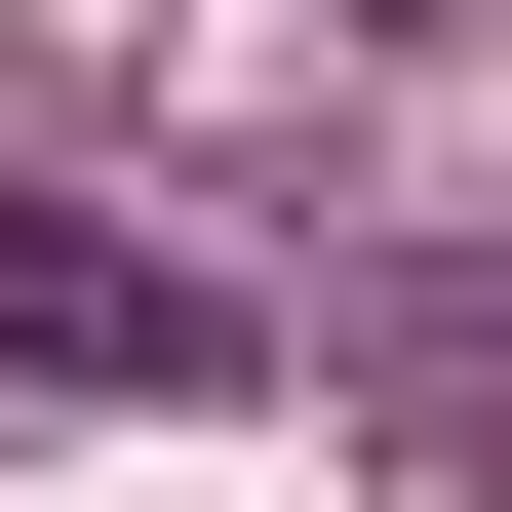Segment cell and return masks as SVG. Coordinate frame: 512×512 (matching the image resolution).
Here are the masks:
<instances>
[{
	"label": "cell",
	"instance_id": "1",
	"mask_svg": "<svg viewBox=\"0 0 512 512\" xmlns=\"http://www.w3.org/2000/svg\"><path fill=\"white\" fill-rule=\"evenodd\" d=\"M0 355L40 394H237V316H197L158 237H79V197H0Z\"/></svg>",
	"mask_w": 512,
	"mask_h": 512
}]
</instances>
